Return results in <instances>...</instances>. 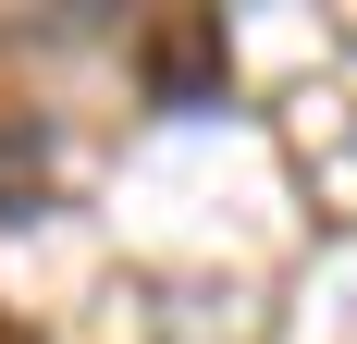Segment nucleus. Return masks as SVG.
I'll list each match as a JSON object with an SVG mask.
<instances>
[{"label":"nucleus","instance_id":"nucleus-1","mask_svg":"<svg viewBox=\"0 0 357 344\" xmlns=\"http://www.w3.org/2000/svg\"><path fill=\"white\" fill-rule=\"evenodd\" d=\"M136 74H148V99H160V111L222 99V25H210V13H173V25H148V37H136Z\"/></svg>","mask_w":357,"mask_h":344},{"label":"nucleus","instance_id":"nucleus-3","mask_svg":"<svg viewBox=\"0 0 357 344\" xmlns=\"http://www.w3.org/2000/svg\"><path fill=\"white\" fill-rule=\"evenodd\" d=\"M0 344H37V332H25V320H0Z\"/></svg>","mask_w":357,"mask_h":344},{"label":"nucleus","instance_id":"nucleus-2","mask_svg":"<svg viewBox=\"0 0 357 344\" xmlns=\"http://www.w3.org/2000/svg\"><path fill=\"white\" fill-rule=\"evenodd\" d=\"M25 197H37V136H13V123H0V221H13Z\"/></svg>","mask_w":357,"mask_h":344}]
</instances>
